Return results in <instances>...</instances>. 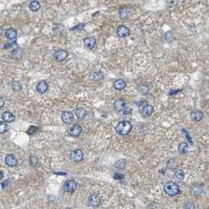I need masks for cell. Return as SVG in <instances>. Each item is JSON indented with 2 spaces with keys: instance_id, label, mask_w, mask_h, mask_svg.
<instances>
[{
  "instance_id": "6da1fadb",
  "label": "cell",
  "mask_w": 209,
  "mask_h": 209,
  "mask_svg": "<svg viewBox=\"0 0 209 209\" xmlns=\"http://www.w3.org/2000/svg\"><path fill=\"white\" fill-rule=\"evenodd\" d=\"M132 129V125L129 121L124 120L120 122L116 127V132L120 135H127Z\"/></svg>"
},
{
  "instance_id": "7a4b0ae2",
  "label": "cell",
  "mask_w": 209,
  "mask_h": 209,
  "mask_svg": "<svg viewBox=\"0 0 209 209\" xmlns=\"http://www.w3.org/2000/svg\"><path fill=\"white\" fill-rule=\"evenodd\" d=\"M164 191L169 196H177L180 193V188L177 184L173 182H168L164 186Z\"/></svg>"
},
{
  "instance_id": "3957f363",
  "label": "cell",
  "mask_w": 209,
  "mask_h": 209,
  "mask_svg": "<svg viewBox=\"0 0 209 209\" xmlns=\"http://www.w3.org/2000/svg\"><path fill=\"white\" fill-rule=\"evenodd\" d=\"M77 189V183L75 180H68L64 185V190L67 193H73Z\"/></svg>"
},
{
  "instance_id": "277c9868",
  "label": "cell",
  "mask_w": 209,
  "mask_h": 209,
  "mask_svg": "<svg viewBox=\"0 0 209 209\" xmlns=\"http://www.w3.org/2000/svg\"><path fill=\"white\" fill-rule=\"evenodd\" d=\"M70 158L75 162H79L83 159V152L81 149H76L70 154Z\"/></svg>"
},
{
  "instance_id": "5b68a950",
  "label": "cell",
  "mask_w": 209,
  "mask_h": 209,
  "mask_svg": "<svg viewBox=\"0 0 209 209\" xmlns=\"http://www.w3.org/2000/svg\"><path fill=\"white\" fill-rule=\"evenodd\" d=\"M69 56V52L64 50H59L54 52V58L57 61H62L65 60Z\"/></svg>"
},
{
  "instance_id": "8992f818",
  "label": "cell",
  "mask_w": 209,
  "mask_h": 209,
  "mask_svg": "<svg viewBox=\"0 0 209 209\" xmlns=\"http://www.w3.org/2000/svg\"><path fill=\"white\" fill-rule=\"evenodd\" d=\"M116 34L120 38L127 37L130 35V30L126 26L120 25L116 29Z\"/></svg>"
},
{
  "instance_id": "52a82bcc",
  "label": "cell",
  "mask_w": 209,
  "mask_h": 209,
  "mask_svg": "<svg viewBox=\"0 0 209 209\" xmlns=\"http://www.w3.org/2000/svg\"><path fill=\"white\" fill-rule=\"evenodd\" d=\"M204 117V113L201 110L199 109H196V110H193L190 113V118L191 120L195 122H199L203 119Z\"/></svg>"
},
{
  "instance_id": "ba28073f",
  "label": "cell",
  "mask_w": 209,
  "mask_h": 209,
  "mask_svg": "<svg viewBox=\"0 0 209 209\" xmlns=\"http://www.w3.org/2000/svg\"><path fill=\"white\" fill-rule=\"evenodd\" d=\"M5 163L9 167H15L17 165V159L13 154H8L5 158Z\"/></svg>"
},
{
  "instance_id": "9c48e42d",
  "label": "cell",
  "mask_w": 209,
  "mask_h": 209,
  "mask_svg": "<svg viewBox=\"0 0 209 209\" xmlns=\"http://www.w3.org/2000/svg\"><path fill=\"white\" fill-rule=\"evenodd\" d=\"M61 120H62V121L65 124H71L73 121V120H74V116H73V112L68 111L63 112L62 114H61Z\"/></svg>"
},
{
  "instance_id": "30bf717a",
  "label": "cell",
  "mask_w": 209,
  "mask_h": 209,
  "mask_svg": "<svg viewBox=\"0 0 209 209\" xmlns=\"http://www.w3.org/2000/svg\"><path fill=\"white\" fill-rule=\"evenodd\" d=\"M88 202L90 205L94 207V208H96V207H98L100 204L101 200H100V197H99L98 195H97V194H92V195L89 196Z\"/></svg>"
},
{
  "instance_id": "8fae6325",
  "label": "cell",
  "mask_w": 209,
  "mask_h": 209,
  "mask_svg": "<svg viewBox=\"0 0 209 209\" xmlns=\"http://www.w3.org/2000/svg\"><path fill=\"white\" fill-rule=\"evenodd\" d=\"M96 39L94 37H87L83 39V44L89 50H92L96 45Z\"/></svg>"
},
{
  "instance_id": "7c38bea8",
  "label": "cell",
  "mask_w": 209,
  "mask_h": 209,
  "mask_svg": "<svg viewBox=\"0 0 209 209\" xmlns=\"http://www.w3.org/2000/svg\"><path fill=\"white\" fill-rule=\"evenodd\" d=\"M48 87H49V85H48L47 82L45 81V80H43V81H40L37 84V86H36V91L39 94H44V93L47 91Z\"/></svg>"
},
{
  "instance_id": "4fadbf2b",
  "label": "cell",
  "mask_w": 209,
  "mask_h": 209,
  "mask_svg": "<svg viewBox=\"0 0 209 209\" xmlns=\"http://www.w3.org/2000/svg\"><path fill=\"white\" fill-rule=\"evenodd\" d=\"M126 106V101H124V99H117L116 101L114 102V108L115 110L117 112H122Z\"/></svg>"
},
{
  "instance_id": "5bb4252c",
  "label": "cell",
  "mask_w": 209,
  "mask_h": 209,
  "mask_svg": "<svg viewBox=\"0 0 209 209\" xmlns=\"http://www.w3.org/2000/svg\"><path fill=\"white\" fill-rule=\"evenodd\" d=\"M82 130L83 128L80 125H79V124H75L70 129V134H71V136L78 137L80 134L82 133Z\"/></svg>"
},
{
  "instance_id": "9a60e30c",
  "label": "cell",
  "mask_w": 209,
  "mask_h": 209,
  "mask_svg": "<svg viewBox=\"0 0 209 209\" xmlns=\"http://www.w3.org/2000/svg\"><path fill=\"white\" fill-rule=\"evenodd\" d=\"M154 111V108L151 104H146L142 108V114L144 117H147V116H150L152 114V112Z\"/></svg>"
},
{
  "instance_id": "2e32d148",
  "label": "cell",
  "mask_w": 209,
  "mask_h": 209,
  "mask_svg": "<svg viewBox=\"0 0 209 209\" xmlns=\"http://www.w3.org/2000/svg\"><path fill=\"white\" fill-rule=\"evenodd\" d=\"M113 87L116 90L118 91H122L127 87V83L124 81V79H116L113 83Z\"/></svg>"
},
{
  "instance_id": "e0dca14e",
  "label": "cell",
  "mask_w": 209,
  "mask_h": 209,
  "mask_svg": "<svg viewBox=\"0 0 209 209\" xmlns=\"http://www.w3.org/2000/svg\"><path fill=\"white\" fill-rule=\"evenodd\" d=\"M2 118L7 123H11L15 120V116L10 112H4L2 114Z\"/></svg>"
},
{
  "instance_id": "ac0fdd59",
  "label": "cell",
  "mask_w": 209,
  "mask_h": 209,
  "mask_svg": "<svg viewBox=\"0 0 209 209\" xmlns=\"http://www.w3.org/2000/svg\"><path fill=\"white\" fill-rule=\"evenodd\" d=\"M5 35L8 39H10V40H13V39H15L17 38V32L15 29H13V28H10V29H7L6 31V33H5Z\"/></svg>"
},
{
  "instance_id": "d6986e66",
  "label": "cell",
  "mask_w": 209,
  "mask_h": 209,
  "mask_svg": "<svg viewBox=\"0 0 209 209\" xmlns=\"http://www.w3.org/2000/svg\"><path fill=\"white\" fill-rule=\"evenodd\" d=\"M178 151L181 154H185L189 152V146L186 142H181L178 147Z\"/></svg>"
},
{
  "instance_id": "ffe728a7",
  "label": "cell",
  "mask_w": 209,
  "mask_h": 209,
  "mask_svg": "<svg viewBox=\"0 0 209 209\" xmlns=\"http://www.w3.org/2000/svg\"><path fill=\"white\" fill-rule=\"evenodd\" d=\"M40 7H41V5H40V3H39L38 1H36V0L32 1V2H31L30 4H29V9H30V10H32V12H36V11H38V10L40 9Z\"/></svg>"
},
{
  "instance_id": "44dd1931",
  "label": "cell",
  "mask_w": 209,
  "mask_h": 209,
  "mask_svg": "<svg viewBox=\"0 0 209 209\" xmlns=\"http://www.w3.org/2000/svg\"><path fill=\"white\" fill-rule=\"evenodd\" d=\"M75 113H76V117L78 118L79 120H82L84 118L86 115V111L85 109L82 107H79V108H77L76 109V112H75Z\"/></svg>"
},
{
  "instance_id": "7402d4cb",
  "label": "cell",
  "mask_w": 209,
  "mask_h": 209,
  "mask_svg": "<svg viewBox=\"0 0 209 209\" xmlns=\"http://www.w3.org/2000/svg\"><path fill=\"white\" fill-rule=\"evenodd\" d=\"M184 176H185V173H184L183 170L178 169V170H177L174 172V178L178 181H182L183 179Z\"/></svg>"
},
{
  "instance_id": "603a6c76",
  "label": "cell",
  "mask_w": 209,
  "mask_h": 209,
  "mask_svg": "<svg viewBox=\"0 0 209 209\" xmlns=\"http://www.w3.org/2000/svg\"><path fill=\"white\" fill-rule=\"evenodd\" d=\"M138 91L139 93L142 94V95H146L149 92V87L146 84H140L138 87Z\"/></svg>"
},
{
  "instance_id": "cb8c5ba5",
  "label": "cell",
  "mask_w": 209,
  "mask_h": 209,
  "mask_svg": "<svg viewBox=\"0 0 209 209\" xmlns=\"http://www.w3.org/2000/svg\"><path fill=\"white\" fill-rule=\"evenodd\" d=\"M119 14H120V17L123 20L127 19L128 17H129V13H128V10H127V8H123V9H121V10H120Z\"/></svg>"
},
{
  "instance_id": "d4e9b609",
  "label": "cell",
  "mask_w": 209,
  "mask_h": 209,
  "mask_svg": "<svg viewBox=\"0 0 209 209\" xmlns=\"http://www.w3.org/2000/svg\"><path fill=\"white\" fill-rule=\"evenodd\" d=\"M93 79L96 82H99V81H101L102 79H104V75L101 73H100V72L95 73L93 75Z\"/></svg>"
},
{
  "instance_id": "484cf974",
  "label": "cell",
  "mask_w": 209,
  "mask_h": 209,
  "mask_svg": "<svg viewBox=\"0 0 209 209\" xmlns=\"http://www.w3.org/2000/svg\"><path fill=\"white\" fill-rule=\"evenodd\" d=\"M12 89L14 91H20L22 89V86L19 82L14 81V82L12 83Z\"/></svg>"
},
{
  "instance_id": "4316f807",
  "label": "cell",
  "mask_w": 209,
  "mask_h": 209,
  "mask_svg": "<svg viewBox=\"0 0 209 209\" xmlns=\"http://www.w3.org/2000/svg\"><path fill=\"white\" fill-rule=\"evenodd\" d=\"M39 163V160L38 158L35 156H31L30 157H29V164L32 167H35L36 165L38 164Z\"/></svg>"
},
{
  "instance_id": "83f0119b",
  "label": "cell",
  "mask_w": 209,
  "mask_h": 209,
  "mask_svg": "<svg viewBox=\"0 0 209 209\" xmlns=\"http://www.w3.org/2000/svg\"><path fill=\"white\" fill-rule=\"evenodd\" d=\"M7 122H3V121H0V134H4L7 132Z\"/></svg>"
},
{
  "instance_id": "f1b7e54d",
  "label": "cell",
  "mask_w": 209,
  "mask_h": 209,
  "mask_svg": "<svg viewBox=\"0 0 209 209\" xmlns=\"http://www.w3.org/2000/svg\"><path fill=\"white\" fill-rule=\"evenodd\" d=\"M165 39L167 40L168 43H171V42L174 40V35H173V32H168L165 33L164 35Z\"/></svg>"
},
{
  "instance_id": "f546056e",
  "label": "cell",
  "mask_w": 209,
  "mask_h": 209,
  "mask_svg": "<svg viewBox=\"0 0 209 209\" xmlns=\"http://www.w3.org/2000/svg\"><path fill=\"white\" fill-rule=\"evenodd\" d=\"M125 165H126V161L124 160H120L116 163L115 167L119 169H124L125 168Z\"/></svg>"
},
{
  "instance_id": "4dcf8cb0",
  "label": "cell",
  "mask_w": 209,
  "mask_h": 209,
  "mask_svg": "<svg viewBox=\"0 0 209 209\" xmlns=\"http://www.w3.org/2000/svg\"><path fill=\"white\" fill-rule=\"evenodd\" d=\"M182 132L183 134V136L187 139V141H188L191 145H193V141H192V138H191V137H190V134L188 133V131H187L186 130H185V129H182Z\"/></svg>"
},
{
  "instance_id": "1f68e13d",
  "label": "cell",
  "mask_w": 209,
  "mask_h": 209,
  "mask_svg": "<svg viewBox=\"0 0 209 209\" xmlns=\"http://www.w3.org/2000/svg\"><path fill=\"white\" fill-rule=\"evenodd\" d=\"M37 130H38V128L36 127H35V126H31L29 128V130H27V133H28V134L32 135V134H34L37 131Z\"/></svg>"
},
{
  "instance_id": "d6a6232c",
  "label": "cell",
  "mask_w": 209,
  "mask_h": 209,
  "mask_svg": "<svg viewBox=\"0 0 209 209\" xmlns=\"http://www.w3.org/2000/svg\"><path fill=\"white\" fill-rule=\"evenodd\" d=\"M113 178L115 180H123L124 178V175L121 173H119V172H116L113 174Z\"/></svg>"
},
{
  "instance_id": "836d02e7",
  "label": "cell",
  "mask_w": 209,
  "mask_h": 209,
  "mask_svg": "<svg viewBox=\"0 0 209 209\" xmlns=\"http://www.w3.org/2000/svg\"><path fill=\"white\" fill-rule=\"evenodd\" d=\"M201 191H202V189L200 188V186H196V187H193V194H195V195H199L200 193H201Z\"/></svg>"
},
{
  "instance_id": "e575fe53",
  "label": "cell",
  "mask_w": 209,
  "mask_h": 209,
  "mask_svg": "<svg viewBox=\"0 0 209 209\" xmlns=\"http://www.w3.org/2000/svg\"><path fill=\"white\" fill-rule=\"evenodd\" d=\"M195 208H196V207H195L194 204H192V203H187V204H186L185 206H184V208H186V209H191V208L194 209Z\"/></svg>"
},
{
  "instance_id": "d590c367",
  "label": "cell",
  "mask_w": 209,
  "mask_h": 209,
  "mask_svg": "<svg viewBox=\"0 0 209 209\" xmlns=\"http://www.w3.org/2000/svg\"><path fill=\"white\" fill-rule=\"evenodd\" d=\"M85 27V24H80L79 25L76 26V27H74L73 29H72L73 30H75V29H78V30H82L83 28Z\"/></svg>"
},
{
  "instance_id": "8d00e7d4",
  "label": "cell",
  "mask_w": 209,
  "mask_h": 209,
  "mask_svg": "<svg viewBox=\"0 0 209 209\" xmlns=\"http://www.w3.org/2000/svg\"><path fill=\"white\" fill-rule=\"evenodd\" d=\"M123 113H124V115L130 114V113H131V108H126V109H124V110H123Z\"/></svg>"
},
{
  "instance_id": "74e56055",
  "label": "cell",
  "mask_w": 209,
  "mask_h": 209,
  "mask_svg": "<svg viewBox=\"0 0 209 209\" xmlns=\"http://www.w3.org/2000/svg\"><path fill=\"white\" fill-rule=\"evenodd\" d=\"M181 91H182L181 89H179V90H173V91H171L169 92V95H174V94H176V93H178V92Z\"/></svg>"
},
{
  "instance_id": "f35d334b",
  "label": "cell",
  "mask_w": 209,
  "mask_h": 209,
  "mask_svg": "<svg viewBox=\"0 0 209 209\" xmlns=\"http://www.w3.org/2000/svg\"><path fill=\"white\" fill-rule=\"evenodd\" d=\"M4 104H5V101L3 100V98L0 97V108L3 107Z\"/></svg>"
},
{
  "instance_id": "ab89813d",
  "label": "cell",
  "mask_w": 209,
  "mask_h": 209,
  "mask_svg": "<svg viewBox=\"0 0 209 209\" xmlns=\"http://www.w3.org/2000/svg\"><path fill=\"white\" fill-rule=\"evenodd\" d=\"M13 44H14V43H7V44L4 46V48H5V49H8V48L12 47H13Z\"/></svg>"
},
{
  "instance_id": "60d3db41",
  "label": "cell",
  "mask_w": 209,
  "mask_h": 209,
  "mask_svg": "<svg viewBox=\"0 0 209 209\" xmlns=\"http://www.w3.org/2000/svg\"><path fill=\"white\" fill-rule=\"evenodd\" d=\"M3 171H0V179L3 178Z\"/></svg>"
}]
</instances>
